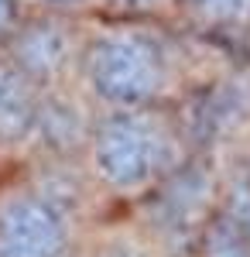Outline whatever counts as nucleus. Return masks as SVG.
<instances>
[{
    "mask_svg": "<svg viewBox=\"0 0 250 257\" xmlns=\"http://www.w3.org/2000/svg\"><path fill=\"white\" fill-rule=\"evenodd\" d=\"M178 161V138L168 120L148 110H120L99 120L93 134V172L116 192H141Z\"/></svg>",
    "mask_w": 250,
    "mask_h": 257,
    "instance_id": "nucleus-1",
    "label": "nucleus"
},
{
    "mask_svg": "<svg viewBox=\"0 0 250 257\" xmlns=\"http://www.w3.org/2000/svg\"><path fill=\"white\" fill-rule=\"evenodd\" d=\"M86 76L96 96L116 106H144L165 93L168 59L161 45L137 31H106L86 52Z\"/></svg>",
    "mask_w": 250,
    "mask_h": 257,
    "instance_id": "nucleus-2",
    "label": "nucleus"
},
{
    "mask_svg": "<svg viewBox=\"0 0 250 257\" xmlns=\"http://www.w3.org/2000/svg\"><path fill=\"white\" fill-rule=\"evenodd\" d=\"M69 223L52 199L14 196L0 202V257H58Z\"/></svg>",
    "mask_w": 250,
    "mask_h": 257,
    "instance_id": "nucleus-3",
    "label": "nucleus"
},
{
    "mask_svg": "<svg viewBox=\"0 0 250 257\" xmlns=\"http://www.w3.org/2000/svg\"><path fill=\"white\" fill-rule=\"evenodd\" d=\"M14 69L24 79H52L72 59V35L58 21H31L21 28L11 45Z\"/></svg>",
    "mask_w": 250,
    "mask_h": 257,
    "instance_id": "nucleus-4",
    "label": "nucleus"
},
{
    "mask_svg": "<svg viewBox=\"0 0 250 257\" xmlns=\"http://www.w3.org/2000/svg\"><path fill=\"white\" fill-rule=\"evenodd\" d=\"M38 120L31 82L18 69H0V141L24 138Z\"/></svg>",
    "mask_w": 250,
    "mask_h": 257,
    "instance_id": "nucleus-5",
    "label": "nucleus"
},
{
    "mask_svg": "<svg viewBox=\"0 0 250 257\" xmlns=\"http://www.w3.org/2000/svg\"><path fill=\"white\" fill-rule=\"evenodd\" d=\"M206 254L209 257H250V233L240 230L236 223H223V226H216L209 233Z\"/></svg>",
    "mask_w": 250,
    "mask_h": 257,
    "instance_id": "nucleus-6",
    "label": "nucleus"
},
{
    "mask_svg": "<svg viewBox=\"0 0 250 257\" xmlns=\"http://www.w3.org/2000/svg\"><path fill=\"white\" fill-rule=\"evenodd\" d=\"M189 7L206 21H243V18H250V0H189Z\"/></svg>",
    "mask_w": 250,
    "mask_h": 257,
    "instance_id": "nucleus-7",
    "label": "nucleus"
},
{
    "mask_svg": "<svg viewBox=\"0 0 250 257\" xmlns=\"http://www.w3.org/2000/svg\"><path fill=\"white\" fill-rule=\"evenodd\" d=\"M18 21V0H0V31H11Z\"/></svg>",
    "mask_w": 250,
    "mask_h": 257,
    "instance_id": "nucleus-8",
    "label": "nucleus"
},
{
    "mask_svg": "<svg viewBox=\"0 0 250 257\" xmlns=\"http://www.w3.org/2000/svg\"><path fill=\"white\" fill-rule=\"evenodd\" d=\"M113 4H120V7H154L158 0H113Z\"/></svg>",
    "mask_w": 250,
    "mask_h": 257,
    "instance_id": "nucleus-9",
    "label": "nucleus"
},
{
    "mask_svg": "<svg viewBox=\"0 0 250 257\" xmlns=\"http://www.w3.org/2000/svg\"><path fill=\"white\" fill-rule=\"evenodd\" d=\"M45 4H55V7H69V4H79V0H45Z\"/></svg>",
    "mask_w": 250,
    "mask_h": 257,
    "instance_id": "nucleus-10",
    "label": "nucleus"
}]
</instances>
